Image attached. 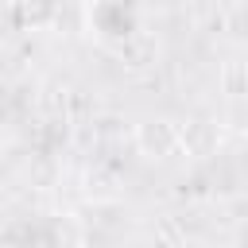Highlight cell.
Returning <instances> with one entry per match:
<instances>
[{
    "mask_svg": "<svg viewBox=\"0 0 248 248\" xmlns=\"http://www.w3.org/2000/svg\"><path fill=\"white\" fill-rule=\"evenodd\" d=\"M178 143H182V132L167 116H151V120L136 124V151L143 159H170L178 151Z\"/></svg>",
    "mask_w": 248,
    "mask_h": 248,
    "instance_id": "obj_1",
    "label": "cell"
},
{
    "mask_svg": "<svg viewBox=\"0 0 248 248\" xmlns=\"http://www.w3.org/2000/svg\"><path fill=\"white\" fill-rule=\"evenodd\" d=\"M155 54H159V46H155V39L151 35H128L124 43H116V58L124 62V66H132V70H143V66H151L155 62Z\"/></svg>",
    "mask_w": 248,
    "mask_h": 248,
    "instance_id": "obj_5",
    "label": "cell"
},
{
    "mask_svg": "<svg viewBox=\"0 0 248 248\" xmlns=\"http://www.w3.org/2000/svg\"><path fill=\"white\" fill-rule=\"evenodd\" d=\"M236 244H240V248H248V221L236 229Z\"/></svg>",
    "mask_w": 248,
    "mask_h": 248,
    "instance_id": "obj_7",
    "label": "cell"
},
{
    "mask_svg": "<svg viewBox=\"0 0 248 248\" xmlns=\"http://www.w3.org/2000/svg\"><path fill=\"white\" fill-rule=\"evenodd\" d=\"M81 244H85V229L70 213H54L39 229V248H81Z\"/></svg>",
    "mask_w": 248,
    "mask_h": 248,
    "instance_id": "obj_2",
    "label": "cell"
},
{
    "mask_svg": "<svg viewBox=\"0 0 248 248\" xmlns=\"http://www.w3.org/2000/svg\"><path fill=\"white\" fill-rule=\"evenodd\" d=\"M12 19L23 31H46L58 23V0H12Z\"/></svg>",
    "mask_w": 248,
    "mask_h": 248,
    "instance_id": "obj_4",
    "label": "cell"
},
{
    "mask_svg": "<svg viewBox=\"0 0 248 248\" xmlns=\"http://www.w3.org/2000/svg\"><path fill=\"white\" fill-rule=\"evenodd\" d=\"M178 132H182V143H178V151H186L190 159H209V155L217 151V143H221V136H217V124H213V120H205V116L178 124Z\"/></svg>",
    "mask_w": 248,
    "mask_h": 248,
    "instance_id": "obj_3",
    "label": "cell"
},
{
    "mask_svg": "<svg viewBox=\"0 0 248 248\" xmlns=\"http://www.w3.org/2000/svg\"><path fill=\"white\" fill-rule=\"evenodd\" d=\"M221 93L229 101H248V66L244 62H225V70H221Z\"/></svg>",
    "mask_w": 248,
    "mask_h": 248,
    "instance_id": "obj_6",
    "label": "cell"
},
{
    "mask_svg": "<svg viewBox=\"0 0 248 248\" xmlns=\"http://www.w3.org/2000/svg\"><path fill=\"white\" fill-rule=\"evenodd\" d=\"M240 151H244V159H248V132H244V143H240Z\"/></svg>",
    "mask_w": 248,
    "mask_h": 248,
    "instance_id": "obj_8",
    "label": "cell"
}]
</instances>
